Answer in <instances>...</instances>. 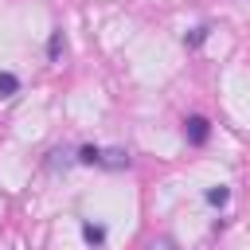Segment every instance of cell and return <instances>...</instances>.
I'll return each mask as SVG.
<instances>
[{
  "mask_svg": "<svg viewBox=\"0 0 250 250\" xmlns=\"http://www.w3.org/2000/svg\"><path fill=\"white\" fill-rule=\"evenodd\" d=\"M148 250H180V246H176L172 238H164V234H160V238H152V242H148Z\"/></svg>",
  "mask_w": 250,
  "mask_h": 250,
  "instance_id": "8",
  "label": "cell"
},
{
  "mask_svg": "<svg viewBox=\"0 0 250 250\" xmlns=\"http://www.w3.org/2000/svg\"><path fill=\"white\" fill-rule=\"evenodd\" d=\"M102 164L105 168H125L129 164V152L125 148H109V152H102Z\"/></svg>",
  "mask_w": 250,
  "mask_h": 250,
  "instance_id": "2",
  "label": "cell"
},
{
  "mask_svg": "<svg viewBox=\"0 0 250 250\" xmlns=\"http://www.w3.org/2000/svg\"><path fill=\"white\" fill-rule=\"evenodd\" d=\"M47 51H51V59H55V55H59V51H62V35H59V31H55V35H51V43H47Z\"/></svg>",
  "mask_w": 250,
  "mask_h": 250,
  "instance_id": "9",
  "label": "cell"
},
{
  "mask_svg": "<svg viewBox=\"0 0 250 250\" xmlns=\"http://www.w3.org/2000/svg\"><path fill=\"white\" fill-rule=\"evenodd\" d=\"M207 133H211V129H207V117H188V121H184V137H188L191 145H203Z\"/></svg>",
  "mask_w": 250,
  "mask_h": 250,
  "instance_id": "1",
  "label": "cell"
},
{
  "mask_svg": "<svg viewBox=\"0 0 250 250\" xmlns=\"http://www.w3.org/2000/svg\"><path fill=\"white\" fill-rule=\"evenodd\" d=\"M82 238H86L90 246H102V242H105V227H98V223H82Z\"/></svg>",
  "mask_w": 250,
  "mask_h": 250,
  "instance_id": "3",
  "label": "cell"
},
{
  "mask_svg": "<svg viewBox=\"0 0 250 250\" xmlns=\"http://www.w3.org/2000/svg\"><path fill=\"white\" fill-rule=\"evenodd\" d=\"M227 199H230V191H227V188H223V184H219V188H211V191H207V203H215V207H223V203H227Z\"/></svg>",
  "mask_w": 250,
  "mask_h": 250,
  "instance_id": "6",
  "label": "cell"
},
{
  "mask_svg": "<svg viewBox=\"0 0 250 250\" xmlns=\"http://www.w3.org/2000/svg\"><path fill=\"white\" fill-rule=\"evenodd\" d=\"M203 39H207V27H191V31L184 35V43H188V47H199Z\"/></svg>",
  "mask_w": 250,
  "mask_h": 250,
  "instance_id": "7",
  "label": "cell"
},
{
  "mask_svg": "<svg viewBox=\"0 0 250 250\" xmlns=\"http://www.w3.org/2000/svg\"><path fill=\"white\" fill-rule=\"evenodd\" d=\"M78 160H82V164H102V148L82 145V148H78Z\"/></svg>",
  "mask_w": 250,
  "mask_h": 250,
  "instance_id": "5",
  "label": "cell"
},
{
  "mask_svg": "<svg viewBox=\"0 0 250 250\" xmlns=\"http://www.w3.org/2000/svg\"><path fill=\"white\" fill-rule=\"evenodd\" d=\"M16 90H20V78H16L12 70H4V74H0V98H12Z\"/></svg>",
  "mask_w": 250,
  "mask_h": 250,
  "instance_id": "4",
  "label": "cell"
}]
</instances>
